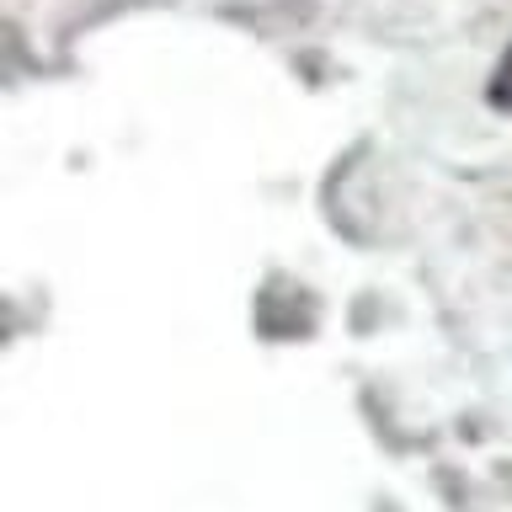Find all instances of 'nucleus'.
<instances>
[{"label": "nucleus", "instance_id": "obj_1", "mask_svg": "<svg viewBox=\"0 0 512 512\" xmlns=\"http://www.w3.org/2000/svg\"><path fill=\"white\" fill-rule=\"evenodd\" d=\"M486 96H491V107L512 112V48L502 54V64H496V70H491V86H486Z\"/></svg>", "mask_w": 512, "mask_h": 512}]
</instances>
